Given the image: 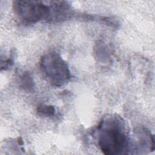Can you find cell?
<instances>
[{
    "instance_id": "6da1fadb",
    "label": "cell",
    "mask_w": 155,
    "mask_h": 155,
    "mask_svg": "<svg viewBox=\"0 0 155 155\" xmlns=\"http://www.w3.org/2000/svg\"><path fill=\"white\" fill-rule=\"evenodd\" d=\"M98 146L106 155L126 153L130 137L125 120L117 114L104 116L94 131Z\"/></svg>"
},
{
    "instance_id": "7a4b0ae2",
    "label": "cell",
    "mask_w": 155,
    "mask_h": 155,
    "mask_svg": "<svg viewBox=\"0 0 155 155\" xmlns=\"http://www.w3.org/2000/svg\"><path fill=\"white\" fill-rule=\"evenodd\" d=\"M40 68L44 78L52 86L64 85L71 78L67 63L54 51L47 53L41 57Z\"/></svg>"
},
{
    "instance_id": "3957f363",
    "label": "cell",
    "mask_w": 155,
    "mask_h": 155,
    "mask_svg": "<svg viewBox=\"0 0 155 155\" xmlns=\"http://www.w3.org/2000/svg\"><path fill=\"white\" fill-rule=\"evenodd\" d=\"M14 13L24 24H33L42 20H48L50 5L41 1L18 0L13 2Z\"/></svg>"
},
{
    "instance_id": "277c9868",
    "label": "cell",
    "mask_w": 155,
    "mask_h": 155,
    "mask_svg": "<svg viewBox=\"0 0 155 155\" xmlns=\"http://www.w3.org/2000/svg\"><path fill=\"white\" fill-rule=\"evenodd\" d=\"M50 13L47 21L62 22L70 19L73 14L71 6L65 1H50Z\"/></svg>"
},
{
    "instance_id": "5b68a950",
    "label": "cell",
    "mask_w": 155,
    "mask_h": 155,
    "mask_svg": "<svg viewBox=\"0 0 155 155\" xmlns=\"http://www.w3.org/2000/svg\"><path fill=\"white\" fill-rule=\"evenodd\" d=\"M133 147L136 150H154V136L145 128H139L135 131Z\"/></svg>"
},
{
    "instance_id": "8992f818",
    "label": "cell",
    "mask_w": 155,
    "mask_h": 155,
    "mask_svg": "<svg viewBox=\"0 0 155 155\" xmlns=\"http://www.w3.org/2000/svg\"><path fill=\"white\" fill-rule=\"evenodd\" d=\"M94 54L97 59L101 62L107 63L111 59L112 51L111 48L105 42L101 41L96 44Z\"/></svg>"
},
{
    "instance_id": "52a82bcc",
    "label": "cell",
    "mask_w": 155,
    "mask_h": 155,
    "mask_svg": "<svg viewBox=\"0 0 155 155\" xmlns=\"http://www.w3.org/2000/svg\"><path fill=\"white\" fill-rule=\"evenodd\" d=\"M19 87L27 93H33L35 91V81L29 71H25L20 76Z\"/></svg>"
},
{
    "instance_id": "ba28073f",
    "label": "cell",
    "mask_w": 155,
    "mask_h": 155,
    "mask_svg": "<svg viewBox=\"0 0 155 155\" xmlns=\"http://www.w3.org/2000/svg\"><path fill=\"white\" fill-rule=\"evenodd\" d=\"M36 111L39 116L48 117L54 116L56 113V110L53 105L41 104L37 107Z\"/></svg>"
},
{
    "instance_id": "9c48e42d",
    "label": "cell",
    "mask_w": 155,
    "mask_h": 155,
    "mask_svg": "<svg viewBox=\"0 0 155 155\" xmlns=\"http://www.w3.org/2000/svg\"><path fill=\"white\" fill-rule=\"evenodd\" d=\"M13 53H12L11 56H10L8 59H7L5 60L1 59V70H6L8 68H9L13 65V60H14Z\"/></svg>"
}]
</instances>
